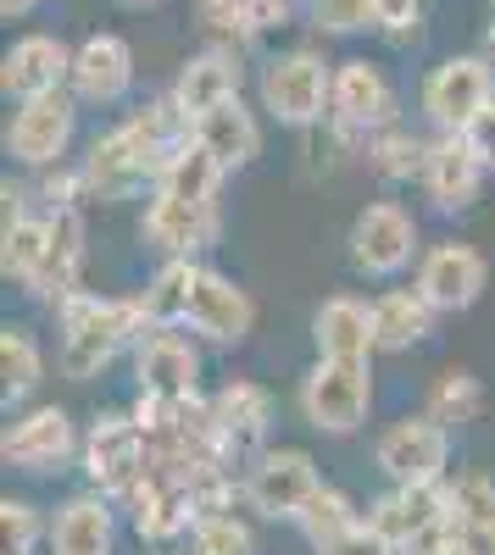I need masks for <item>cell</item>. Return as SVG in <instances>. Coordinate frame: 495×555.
Returning <instances> with one entry per match:
<instances>
[{
    "instance_id": "cell-1",
    "label": "cell",
    "mask_w": 495,
    "mask_h": 555,
    "mask_svg": "<svg viewBox=\"0 0 495 555\" xmlns=\"http://www.w3.org/2000/svg\"><path fill=\"white\" fill-rule=\"evenodd\" d=\"M56 311V361L73 384H89L101 378L106 366L134 350L145 334H151V317L140 306V295H96V289H73L67 300L51 306Z\"/></svg>"
},
{
    "instance_id": "cell-2",
    "label": "cell",
    "mask_w": 495,
    "mask_h": 555,
    "mask_svg": "<svg viewBox=\"0 0 495 555\" xmlns=\"http://www.w3.org/2000/svg\"><path fill=\"white\" fill-rule=\"evenodd\" d=\"M256 95H262V112L279 128H295V133L323 128L329 122V95H334V62H323V51H312V44L279 51V56L262 62Z\"/></svg>"
},
{
    "instance_id": "cell-3",
    "label": "cell",
    "mask_w": 495,
    "mask_h": 555,
    "mask_svg": "<svg viewBox=\"0 0 495 555\" xmlns=\"http://www.w3.org/2000/svg\"><path fill=\"white\" fill-rule=\"evenodd\" d=\"M295 405H301L306 428H318L329 439H351L356 428L368 423V411H373V366L368 361H345V356H318L301 373Z\"/></svg>"
},
{
    "instance_id": "cell-4",
    "label": "cell",
    "mask_w": 495,
    "mask_h": 555,
    "mask_svg": "<svg viewBox=\"0 0 495 555\" xmlns=\"http://www.w3.org/2000/svg\"><path fill=\"white\" fill-rule=\"evenodd\" d=\"M401 122V95L384 78L379 62L368 56H345L334 62V95H329V133L351 151H368V139L379 128Z\"/></svg>"
},
{
    "instance_id": "cell-5",
    "label": "cell",
    "mask_w": 495,
    "mask_h": 555,
    "mask_svg": "<svg viewBox=\"0 0 495 555\" xmlns=\"http://www.w3.org/2000/svg\"><path fill=\"white\" fill-rule=\"evenodd\" d=\"M78 95L73 89H45V95L12 101L7 117V156L23 172H45V167H62L73 151V133H78Z\"/></svg>"
},
{
    "instance_id": "cell-6",
    "label": "cell",
    "mask_w": 495,
    "mask_h": 555,
    "mask_svg": "<svg viewBox=\"0 0 495 555\" xmlns=\"http://www.w3.org/2000/svg\"><path fill=\"white\" fill-rule=\"evenodd\" d=\"M373 467L384 483H445L452 478V428L429 411L395 416L373 439Z\"/></svg>"
},
{
    "instance_id": "cell-7",
    "label": "cell",
    "mask_w": 495,
    "mask_h": 555,
    "mask_svg": "<svg viewBox=\"0 0 495 555\" xmlns=\"http://www.w3.org/2000/svg\"><path fill=\"white\" fill-rule=\"evenodd\" d=\"M323 489V473L301 444H267L245 461V505L267 522H295L301 505Z\"/></svg>"
},
{
    "instance_id": "cell-8",
    "label": "cell",
    "mask_w": 495,
    "mask_h": 555,
    "mask_svg": "<svg viewBox=\"0 0 495 555\" xmlns=\"http://www.w3.org/2000/svg\"><path fill=\"white\" fill-rule=\"evenodd\" d=\"M495 101V67L484 51H468V56H445L423 73V89H418V106L423 117L434 122V133H462L473 128V117Z\"/></svg>"
},
{
    "instance_id": "cell-9",
    "label": "cell",
    "mask_w": 495,
    "mask_h": 555,
    "mask_svg": "<svg viewBox=\"0 0 495 555\" xmlns=\"http://www.w3.org/2000/svg\"><path fill=\"white\" fill-rule=\"evenodd\" d=\"M78 467H84L89 489H101L112 500L128 494V483L151 467V444H145L140 423H134V411H101L96 423L84 428Z\"/></svg>"
},
{
    "instance_id": "cell-10",
    "label": "cell",
    "mask_w": 495,
    "mask_h": 555,
    "mask_svg": "<svg viewBox=\"0 0 495 555\" xmlns=\"http://www.w3.org/2000/svg\"><path fill=\"white\" fill-rule=\"evenodd\" d=\"M78 450H84V434L62 405H28L7 423V434H0V461L17 473H34V478L67 473L78 461Z\"/></svg>"
},
{
    "instance_id": "cell-11",
    "label": "cell",
    "mask_w": 495,
    "mask_h": 555,
    "mask_svg": "<svg viewBox=\"0 0 495 555\" xmlns=\"http://www.w3.org/2000/svg\"><path fill=\"white\" fill-rule=\"evenodd\" d=\"M345 256L363 278H395L407 272L418 256V217L401 206V201H373L351 217V234H345Z\"/></svg>"
},
{
    "instance_id": "cell-12",
    "label": "cell",
    "mask_w": 495,
    "mask_h": 555,
    "mask_svg": "<svg viewBox=\"0 0 495 555\" xmlns=\"http://www.w3.org/2000/svg\"><path fill=\"white\" fill-rule=\"evenodd\" d=\"M185 328L212 345V350H234L251 339L256 328V300L234 284L229 272H217V267H195V289H190V311H185Z\"/></svg>"
},
{
    "instance_id": "cell-13",
    "label": "cell",
    "mask_w": 495,
    "mask_h": 555,
    "mask_svg": "<svg viewBox=\"0 0 495 555\" xmlns=\"http://www.w3.org/2000/svg\"><path fill=\"white\" fill-rule=\"evenodd\" d=\"M206 411H212V434L234 467L267 450V434H274V416H279L274 395L256 378H229L217 395H206Z\"/></svg>"
},
{
    "instance_id": "cell-14",
    "label": "cell",
    "mask_w": 495,
    "mask_h": 555,
    "mask_svg": "<svg viewBox=\"0 0 495 555\" xmlns=\"http://www.w3.org/2000/svg\"><path fill=\"white\" fill-rule=\"evenodd\" d=\"M484 178H490V162L479 156L473 145V133H434L429 139V162H423V178H418V190L434 211H468L479 195H484Z\"/></svg>"
},
{
    "instance_id": "cell-15",
    "label": "cell",
    "mask_w": 495,
    "mask_h": 555,
    "mask_svg": "<svg viewBox=\"0 0 495 555\" xmlns=\"http://www.w3.org/2000/svg\"><path fill=\"white\" fill-rule=\"evenodd\" d=\"M412 289L440 311V317H457V311H473L490 289V261L462 245V240H445V245H429L423 261H418V278Z\"/></svg>"
},
{
    "instance_id": "cell-16",
    "label": "cell",
    "mask_w": 495,
    "mask_h": 555,
    "mask_svg": "<svg viewBox=\"0 0 495 555\" xmlns=\"http://www.w3.org/2000/svg\"><path fill=\"white\" fill-rule=\"evenodd\" d=\"M84 190L89 201H134V195H151L156 190V162L134 145V133L117 122L106 133L89 139V151H84Z\"/></svg>"
},
{
    "instance_id": "cell-17",
    "label": "cell",
    "mask_w": 495,
    "mask_h": 555,
    "mask_svg": "<svg viewBox=\"0 0 495 555\" xmlns=\"http://www.w3.org/2000/svg\"><path fill=\"white\" fill-rule=\"evenodd\" d=\"M128 356L140 395H173V400L201 395V345L190 328H151Z\"/></svg>"
},
{
    "instance_id": "cell-18",
    "label": "cell",
    "mask_w": 495,
    "mask_h": 555,
    "mask_svg": "<svg viewBox=\"0 0 495 555\" xmlns=\"http://www.w3.org/2000/svg\"><path fill=\"white\" fill-rule=\"evenodd\" d=\"M140 240L167 261V256H201L223 240V206H190V201H173L162 190L145 195L140 211Z\"/></svg>"
},
{
    "instance_id": "cell-19",
    "label": "cell",
    "mask_w": 495,
    "mask_h": 555,
    "mask_svg": "<svg viewBox=\"0 0 495 555\" xmlns=\"http://www.w3.org/2000/svg\"><path fill=\"white\" fill-rule=\"evenodd\" d=\"M67 89L84 106H123L134 89V44L123 34H89L84 44H73Z\"/></svg>"
},
{
    "instance_id": "cell-20",
    "label": "cell",
    "mask_w": 495,
    "mask_h": 555,
    "mask_svg": "<svg viewBox=\"0 0 495 555\" xmlns=\"http://www.w3.org/2000/svg\"><path fill=\"white\" fill-rule=\"evenodd\" d=\"M445 517H452V489H445V483H390L384 494L368 500V522L379 533H390L401 550L418 544Z\"/></svg>"
},
{
    "instance_id": "cell-21",
    "label": "cell",
    "mask_w": 495,
    "mask_h": 555,
    "mask_svg": "<svg viewBox=\"0 0 495 555\" xmlns=\"http://www.w3.org/2000/svg\"><path fill=\"white\" fill-rule=\"evenodd\" d=\"M67 78H73V44H62L56 34H23V39H12V51L0 56V95L7 101L67 89Z\"/></svg>"
},
{
    "instance_id": "cell-22",
    "label": "cell",
    "mask_w": 495,
    "mask_h": 555,
    "mask_svg": "<svg viewBox=\"0 0 495 555\" xmlns=\"http://www.w3.org/2000/svg\"><path fill=\"white\" fill-rule=\"evenodd\" d=\"M245 89V67H240V51H223V44H201V51L173 73V106L185 112L190 122L223 101H234Z\"/></svg>"
},
{
    "instance_id": "cell-23",
    "label": "cell",
    "mask_w": 495,
    "mask_h": 555,
    "mask_svg": "<svg viewBox=\"0 0 495 555\" xmlns=\"http://www.w3.org/2000/svg\"><path fill=\"white\" fill-rule=\"evenodd\" d=\"M51 550L56 555H112L117 550V500L101 489H78L51 517Z\"/></svg>"
},
{
    "instance_id": "cell-24",
    "label": "cell",
    "mask_w": 495,
    "mask_h": 555,
    "mask_svg": "<svg viewBox=\"0 0 495 555\" xmlns=\"http://www.w3.org/2000/svg\"><path fill=\"white\" fill-rule=\"evenodd\" d=\"M84 211L78 206H56L51 211V256H45V267H39V278L28 284V295L34 300H45V306H56V300H67L73 289H84Z\"/></svg>"
},
{
    "instance_id": "cell-25",
    "label": "cell",
    "mask_w": 495,
    "mask_h": 555,
    "mask_svg": "<svg viewBox=\"0 0 495 555\" xmlns=\"http://www.w3.org/2000/svg\"><path fill=\"white\" fill-rule=\"evenodd\" d=\"M312 345H318V356L368 361V356L379 350V334H373V300L329 295L318 311H312Z\"/></svg>"
},
{
    "instance_id": "cell-26",
    "label": "cell",
    "mask_w": 495,
    "mask_h": 555,
    "mask_svg": "<svg viewBox=\"0 0 495 555\" xmlns=\"http://www.w3.org/2000/svg\"><path fill=\"white\" fill-rule=\"evenodd\" d=\"M190 133H195L229 172H240V167H251V162L262 156V117L245 106V95L201 112V117L190 122Z\"/></svg>"
},
{
    "instance_id": "cell-27",
    "label": "cell",
    "mask_w": 495,
    "mask_h": 555,
    "mask_svg": "<svg viewBox=\"0 0 495 555\" xmlns=\"http://www.w3.org/2000/svg\"><path fill=\"white\" fill-rule=\"evenodd\" d=\"M223 178H229V167H223L201 139L190 133L185 145H178L162 172H156V190L173 195V201H190V206H223Z\"/></svg>"
},
{
    "instance_id": "cell-28",
    "label": "cell",
    "mask_w": 495,
    "mask_h": 555,
    "mask_svg": "<svg viewBox=\"0 0 495 555\" xmlns=\"http://www.w3.org/2000/svg\"><path fill=\"white\" fill-rule=\"evenodd\" d=\"M434 306L418 295V289H384L373 295V334H379V350L384 356H407L418 350L429 334H434Z\"/></svg>"
},
{
    "instance_id": "cell-29",
    "label": "cell",
    "mask_w": 495,
    "mask_h": 555,
    "mask_svg": "<svg viewBox=\"0 0 495 555\" xmlns=\"http://www.w3.org/2000/svg\"><path fill=\"white\" fill-rule=\"evenodd\" d=\"M45 256H51V211H17V217H0V272L12 284H34Z\"/></svg>"
},
{
    "instance_id": "cell-30",
    "label": "cell",
    "mask_w": 495,
    "mask_h": 555,
    "mask_svg": "<svg viewBox=\"0 0 495 555\" xmlns=\"http://www.w3.org/2000/svg\"><path fill=\"white\" fill-rule=\"evenodd\" d=\"M195 256H167L151 284L140 289V306L151 317V328H185V311H190V289H195Z\"/></svg>"
},
{
    "instance_id": "cell-31",
    "label": "cell",
    "mask_w": 495,
    "mask_h": 555,
    "mask_svg": "<svg viewBox=\"0 0 495 555\" xmlns=\"http://www.w3.org/2000/svg\"><path fill=\"white\" fill-rule=\"evenodd\" d=\"M363 162H368V172L379 183H418L423 178V162H429V139L412 133V128H401V122H390V128H379L368 139Z\"/></svg>"
},
{
    "instance_id": "cell-32",
    "label": "cell",
    "mask_w": 495,
    "mask_h": 555,
    "mask_svg": "<svg viewBox=\"0 0 495 555\" xmlns=\"http://www.w3.org/2000/svg\"><path fill=\"white\" fill-rule=\"evenodd\" d=\"M39 384H45V345L28 328L7 322L0 328V389H7V411L23 405Z\"/></svg>"
},
{
    "instance_id": "cell-33",
    "label": "cell",
    "mask_w": 495,
    "mask_h": 555,
    "mask_svg": "<svg viewBox=\"0 0 495 555\" xmlns=\"http://www.w3.org/2000/svg\"><path fill=\"white\" fill-rule=\"evenodd\" d=\"M423 411L440 416L445 428H462L484 411V384L468 373V366H445V373H434V384L423 395Z\"/></svg>"
},
{
    "instance_id": "cell-34",
    "label": "cell",
    "mask_w": 495,
    "mask_h": 555,
    "mask_svg": "<svg viewBox=\"0 0 495 555\" xmlns=\"http://www.w3.org/2000/svg\"><path fill=\"white\" fill-rule=\"evenodd\" d=\"M363 522V512H356V500L340 489V483H323L318 494H312L306 505H301V517H295V528L306 533V544L318 550V544H329V539H340L345 528H356Z\"/></svg>"
},
{
    "instance_id": "cell-35",
    "label": "cell",
    "mask_w": 495,
    "mask_h": 555,
    "mask_svg": "<svg viewBox=\"0 0 495 555\" xmlns=\"http://www.w3.org/2000/svg\"><path fill=\"white\" fill-rule=\"evenodd\" d=\"M173 555H256V533L240 512H217V517H201Z\"/></svg>"
},
{
    "instance_id": "cell-36",
    "label": "cell",
    "mask_w": 495,
    "mask_h": 555,
    "mask_svg": "<svg viewBox=\"0 0 495 555\" xmlns=\"http://www.w3.org/2000/svg\"><path fill=\"white\" fill-rule=\"evenodd\" d=\"M195 28H201L206 44H223V51H245V44H256L245 0H195Z\"/></svg>"
},
{
    "instance_id": "cell-37",
    "label": "cell",
    "mask_w": 495,
    "mask_h": 555,
    "mask_svg": "<svg viewBox=\"0 0 495 555\" xmlns=\"http://www.w3.org/2000/svg\"><path fill=\"white\" fill-rule=\"evenodd\" d=\"M45 539H51V522H45L34 500H23V494L0 500V555H34Z\"/></svg>"
},
{
    "instance_id": "cell-38",
    "label": "cell",
    "mask_w": 495,
    "mask_h": 555,
    "mask_svg": "<svg viewBox=\"0 0 495 555\" xmlns=\"http://www.w3.org/2000/svg\"><path fill=\"white\" fill-rule=\"evenodd\" d=\"M306 23L318 34H373V0H306Z\"/></svg>"
},
{
    "instance_id": "cell-39",
    "label": "cell",
    "mask_w": 495,
    "mask_h": 555,
    "mask_svg": "<svg viewBox=\"0 0 495 555\" xmlns=\"http://www.w3.org/2000/svg\"><path fill=\"white\" fill-rule=\"evenodd\" d=\"M423 28V0H373V34L390 44H412Z\"/></svg>"
},
{
    "instance_id": "cell-40",
    "label": "cell",
    "mask_w": 495,
    "mask_h": 555,
    "mask_svg": "<svg viewBox=\"0 0 495 555\" xmlns=\"http://www.w3.org/2000/svg\"><path fill=\"white\" fill-rule=\"evenodd\" d=\"M407 555H490V544L479 533H468L457 517H445L440 528H429L418 544H407Z\"/></svg>"
},
{
    "instance_id": "cell-41",
    "label": "cell",
    "mask_w": 495,
    "mask_h": 555,
    "mask_svg": "<svg viewBox=\"0 0 495 555\" xmlns=\"http://www.w3.org/2000/svg\"><path fill=\"white\" fill-rule=\"evenodd\" d=\"M318 555H407L390 533H379L368 517L356 522V528H345L340 539H329V544H318Z\"/></svg>"
},
{
    "instance_id": "cell-42",
    "label": "cell",
    "mask_w": 495,
    "mask_h": 555,
    "mask_svg": "<svg viewBox=\"0 0 495 555\" xmlns=\"http://www.w3.org/2000/svg\"><path fill=\"white\" fill-rule=\"evenodd\" d=\"M245 17H251L256 39H267V34L290 28V17H295V0H245Z\"/></svg>"
},
{
    "instance_id": "cell-43",
    "label": "cell",
    "mask_w": 495,
    "mask_h": 555,
    "mask_svg": "<svg viewBox=\"0 0 495 555\" xmlns=\"http://www.w3.org/2000/svg\"><path fill=\"white\" fill-rule=\"evenodd\" d=\"M468 133H473L479 156H484V162H490V172H495V101H490V106L473 117V128H468Z\"/></svg>"
},
{
    "instance_id": "cell-44",
    "label": "cell",
    "mask_w": 495,
    "mask_h": 555,
    "mask_svg": "<svg viewBox=\"0 0 495 555\" xmlns=\"http://www.w3.org/2000/svg\"><path fill=\"white\" fill-rule=\"evenodd\" d=\"M39 7V0H0V17H7V23H17V17H28Z\"/></svg>"
},
{
    "instance_id": "cell-45",
    "label": "cell",
    "mask_w": 495,
    "mask_h": 555,
    "mask_svg": "<svg viewBox=\"0 0 495 555\" xmlns=\"http://www.w3.org/2000/svg\"><path fill=\"white\" fill-rule=\"evenodd\" d=\"M479 51H484L490 67H495V12H490V28H484V44H479Z\"/></svg>"
},
{
    "instance_id": "cell-46",
    "label": "cell",
    "mask_w": 495,
    "mask_h": 555,
    "mask_svg": "<svg viewBox=\"0 0 495 555\" xmlns=\"http://www.w3.org/2000/svg\"><path fill=\"white\" fill-rule=\"evenodd\" d=\"M128 12H151V7H162V0H123Z\"/></svg>"
}]
</instances>
